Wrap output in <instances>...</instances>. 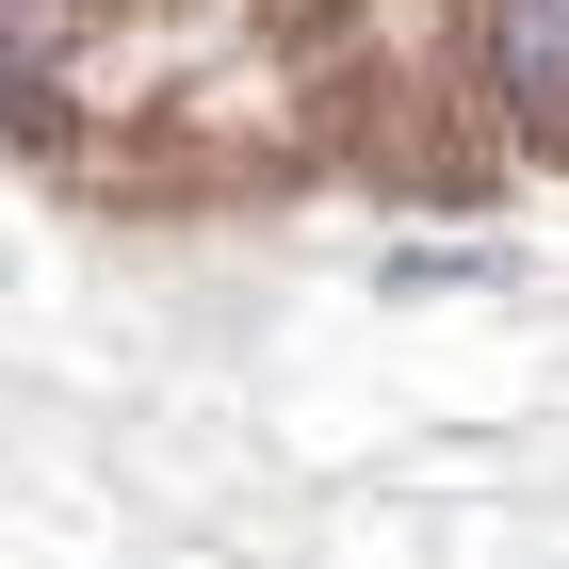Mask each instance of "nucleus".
<instances>
[{"label": "nucleus", "mask_w": 569, "mask_h": 569, "mask_svg": "<svg viewBox=\"0 0 569 569\" xmlns=\"http://www.w3.org/2000/svg\"><path fill=\"white\" fill-rule=\"evenodd\" d=\"M488 49H505V82H521V114L569 147V0H488Z\"/></svg>", "instance_id": "1"}]
</instances>
